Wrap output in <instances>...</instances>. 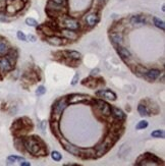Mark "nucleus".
Instances as JSON below:
<instances>
[{"label":"nucleus","mask_w":165,"mask_h":166,"mask_svg":"<svg viewBox=\"0 0 165 166\" xmlns=\"http://www.w3.org/2000/svg\"><path fill=\"white\" fill-rule=\"evenodd\" d=\"M110 39H111V41L113 43H115V44H121L123 40V35L119 33H112L110 35Z\"/></svg>","instance_id":"13"},{"label":"nucleus","mask_w":165,"mask_h":166,"mask_svg":"<svg viewBox=\"0 0 165 166\" xmlns=\"http://www.w3.org/2000/svg\"><path fill=\"white\" fill-rule=\"evenodd\" d=\"M98 21H99V17H98V16H96L94 13L89 14V16H86V23H87L88 26H90V27L95 26Z\"/></svg>","instance_id":"5"},{"label":"nucleus","mask_w":165,"mask_h":166,"mask_svg":"<svg viewBox=\"0 0 165 166\" xmlns=\"http://www.w3.org/2000/svg\"><path fill=\"white\" fill-rule=\"evenodd\" d=\"M111 110H112V115L114 116V118H116V119H119V120L124 119L125 115L123 112V110L118 109V108H116V107L111 108Z\"/></svg>","instance_id":"11"},{"label":"nucleus","mask_w":165,"mask_h":166,"mask_svg":"<svg viewBox=\"0 0 165 166\" xmlns=\"http://www.w3.org/2000/svg\"><path fill=\"white\" fill-rule=\"evenodd\" d=\"M78 74H76V77L74 78V81L71 82V85H76L78 83Z\"/></svg>","instance_id":"29"},{"label":"nucleus","mask_w":165,"mask_h":166,"mask_svg":"<svg viewBox=\"0 0 165 166\" xmlns=\"http://www.w3.org/2000/svg\"><path fill=\"white\" fill-rule=\"evenodd\" d=\"M26 24L30 27H37V25H38L37 20L32 19V17H29V19L26 20Z\"/></svg>","instance_id":"23"},{"label":"nucleus","mask_w":165,"mask_h":166,"mask_svg":"<svg viewBox=\"0 0 165 166\" xmlns=\"http://www.w3.org/2000/svg\"><path fill=\"white\" fill-rule=\"evenodd\" d=\"M7 52V46L4 42L0 41V55H4Z\"/></svg>","instance_id":"21"},{"label":"nucleus","mask_w":165,"mask_h":166,"mask_svg":"<svg viewBox=\"0 0 165 166\" xmlns=\"http://www.w3.org/2000/svg\"><path fill=\"white\" fill-rule=\"evenodd\" d=\"M16 36H17V38H19V40H20V41H27L26 35H25L21 31H19V32H17V33H16Z\"/></svg>","instance_id":"26"},{"label":"nucleus","mask_w":165,"mask_h":166,"mask_svg":"<svg viewBox=\"0 0 165 166\" xmlns=\"http://www.w3.org/2000/svg\"><path fill=\"white\" fill-rule=\"evenodd\" d=\"M7 160H8V163H13V162H16V160H24V158L19 157V156H9L7 158Z\"/></svg>","instance_id":"25"},{"label":"nucleus","mask_w":165,"mask_h":166,"mask_svg":"<svg viewBox=\"0 0 165 166\" xmlns=\"http://www.w3.org/2000/svg\"><path fill=\"white\" fill-rule=\"evenodd\" d=\"M138 111L141 116H148L149 115V111L147 110V108L145 105H143V104H140L138 106Z\"/></svg>","instance_id":"17"},{"label":"nucleus","mask_w":165,"mask_h":166,"mask_svg":"<svg viewBox=\"0 0 165 166\" xmlns=\"http://www.w3.org/2000/svg\"><path fill=\"white\" fill-rule=\"evenodd\" d=\"M151 136L153 138H164V132L161 131V129H157V131L152 132Z\"/></svg>","instance_id":"20"},{"label":"nucleus","mask_w":165,"mask_h":166,"mask_svg":"<svg viewBox=\"0 0 165 166\" xmlns=\"http://www.w3.org/2000/svg\"><path fill=\"white\" fill-rule=\"evenodd\" d=\"M28 38H29V40H30L31 42H36V37L34 35H29Z\"/></svg>","instance_id":"28"},{"label":"nucleus","mask_w":165,"mask_h":166,"mask_svg":"<svg viewBox=\"0 0 165 166\" xmlns=\"http://www.w3.org/2000/svg\"><path fill=\"white\" fill-rule=\"evenodd\" d=\"M20 166H30V165H31V163H30V162H26V161H24V162H20Z\"/></svg>","instance_id":"30"},{"label":"nucleus","mask_w":165,"mask_h":166,"mask_svg":"<svg viewBox=\"0 0 165 166\" xmlns=\"http://www.w3.org/2000/svg\"><path fill=\"white\" fill-rule=\"evenodd\" d=\"M61 34L63 35V37L69 39V40H76L78 38V34L73 30H64L61 32Z\"/></svg>","instance_id":"10"},{"label":"nucleus","mask_w":165,"mask_h":166,"mask_svg":"<svg viewBox=\"0 0 165 166\" xmlns=\"http://www.w3.org/2000/svg\"><path fill=\"white\" fill-rule=\"evenodd\" d=\"M51 157L54 161H60L62 159L61 154H60L58 151H53V152L51 153Z\"/></svg>","instance_id":"19"},{"label":"nucleus","mask_w":165,"mask_h":166,"mask_svg":"<svg viewBox=\"0 0 165 166\" xmlns=\"http://www.w3.org/2000/svg\"><path fill=\"white\" fill-rule=\"evenodd\" d=\"M145 74H146V78L148 79V80L154 81V80H156V79L160 75V70H147V73Z\"/></svg>","instance_id":"7"},{"label":"nucleus","mask_w":165,"mask_h":166,"mask_svg":"<svg viewBox=\"0 0 165 166\" xmlns=\"http://www.w3.org/2000/svg\"><path fill=\"white\" fill-rule=\"evenodd\" d=\"M117 52L120 55L121 58H123V59H128V58H131V56H132L131 52L128 51L127 48H123V47H118Z\"/></svg>","instance_id":"9"},{"label":"nucleus","mask_w":165,"mask_h":166,"mask_svg":"<svg viewBox=\"0 0 165 166\" xmlns=\"http://www.w3.org/2000/svg\"><path fill=\"white\" fill-rule=\"evenodd\" d=\"M64 24H65V27L69 29V30H73V31H77L80 25L74 19H66L64 20Z\"/></svg>","instance_id":"3"},{"label":"nucleus","mask_w":165,"mask_h":166,"mask_svg":"<svg viewBox=\"0 0 165 166\" xmlns=\"http://www.w3.org/2000/svg\"><path fill=\"white\" fill-rule=\"evenodd\" d=\"M11 70V63L7 58L0 59V70L1 71H8Z\"/></svg>","instance_id":"6"},{"label":"nucleus","mask_w":165,"mask_h":166,"mask_svg":"<svg viewBox=\"0 0 165 166\" xmlns=\"http://www.w3.org/2000/svg\"><path fill=\"white\" fill-rule=\"evenodd\" d=\"M98 104V108L99 110L101 111V112L104 114V115H109L111 114V107L110 105H108L106 102H103V101H98L97 102Z\"/></svg>","instance_id":"2"},{"label":"nucleus","mask_w":165,"mask_h":166,"mask_svg":"<svg viewBox=\"0 0 165 166\" xmlns=\"http://www.w3.org/2000/svg\"><path fill=\"white\" fill-rule=\"evenodd\" d=\"M25 146H26L27 149L30 151L31 153L35 154L36 152H38L39 150V145H38V142L34 139H29L26 141V143H25Z\"/></svg>","instance_id":"1"},{"label":"nucleus","mask_w":165,"mask_h":166,"mask_svg":"<svg viewBox=\"0 0 165 166\" xmlns=\"http://www.w3.org/2000/svg\"><path fill=\"white\" fill-rule=\"evenodd\" d=\"M0 20H3V21H5L6 20V17H5V16L3 13H1L0 12Z\"/></svg>","instance_id":"32"},{"label":"nucleus","mask_w":165,"mask_h":166,"mask_svg":"<svg viewBox=\"0 0 165 166\" xmlns=\"http://www.w3.org/2000/svg\"><path fill=\"white\" fill-rule=\"evenodd\" d=\"M97 71H99V70H98V68H96V70H92V74H97Z\"/></svg>","instance_id":"33"},{"label":"nucleus","mask_w":165,"mask_h":166,"mask_svg":"<svg viewBox=\"0 0 165 166\" xmlns=\"http://www.w3.org/2000/svg\"><path fill=\"white\" fill-rule=\"evenodd\" d=\"M69 57L73 59H80L81 58V53H78V51H69Z\"/></svg>","instance_id":"24"},{"label":"nucleus","mask_w":165,"mask_h":166,"mask_svg":"<svg viewBox=\"0 0 165 166\" xmlns=\"http://www.w3.org/2000/svg\"><path fill=\"white\" fill-rule=\"evenodd\" d=\"M67 106V104L65 102V100H60L58 101V102L56 103V105H55V112L57 114H60V113H62V111L65 109Z\"/></svg>","instance_id":"8"},{"label":"nucleus","mask_w":165,"mask_h":166,"mask_svg":"<svg viewBox=\"0 0 165 166\" xmlns=\"http://www.w3.org/2000/svg\"><path fill=\"white\" fill-rule=\"evenodd\" d=\"M97 95H99V96H102L104 97V98H106V99H108V100H115L116 99V95L114 94L113 92H111L109 91V90H102V91H99L98 93H97Z\"/></svg>","instance_id":"4"},{"label":"nucleus","mask_w":165,"mask_h":166,"mask_svg":"<svg viewBox=\"0 0 165 166\" xmlns=\"http://www.w3.org/2000/svg\"><path fill=\"white\" fill-rule=\"evenodd\" d=\"M153 21H154V25H155L157 28H159V29H161L162 31H164L165 25H164V21H163V20H159L158 17H153Z\"/></svg>","instance_id":"18"},{"label":"nucleus","mask_w":165,"mask_h":166,"mask_svg":"<svg viewBox=\"0 0 165 166\" xmlns=\"http://www.w3.org/2000/svg\"><path fill=\"white\" fill-rule=\"evenodd\" d=\"M47 41L51 45H54V46H60V45H62V43H63V41L61 40V39L58 38V37H55V36L49 37Z\"/></svg>","instance_id":"15"},{"label":"nucleus","mask_w":165,"mask_h":166,"mask_svg":"<svg viewBox=\"0 0 165 166\" xmlns=\"http://www.w3.org/2000/svg\"><path fill=\"white\" fill-rule=\"evenodd\" d=\"M53 2L56 3V4H62V3L65 1V0H52Z\"/></svg>","instance_id":"31"},{"label":"nucleus","mask_w":165,"mask_h":166,"mask_svg":"<svg viewBox=\"0 0 165 166\" xmlns=\"http://www.w3.org/2000/svg\"><path fill=\"white\" fill-rule=\"evenodd\" d=\"M131 23L135 26H142V25L145 24V19L141 16H136L134 17H132Z\"/></svg>","instance_id":"14"},{"label":"nucleus","mask_w":165,"mask_h":166,"mask_svg":"<svg viewBox=\"0 0 165 166\" xmlns=\"http://www.w3.org/2000/svg\"><path fill=\"white\" fill-rule=\"evenodd\" d=\"M87 99H88V96L86 97V96H81V95H74L70 97L69 101L71 104H76L78 102H84V101Z\"/></svg>","instance_id":"12"},{"label":"nucleus","mask_w":165,"mask_h":166,"mask_svg":"<svg viewBox=\"0 0 165 166\" xmlns=\"http://www.w3.org/2000/svg\"><path fill=\"white\" fill-rule=\"evenodd\" d=\"M63 147H64V149H65L66 151H69V152H70L71 154H74V155H78V150L77 149L76 147H74V145H70V144L69 143H66V142H63Z\"/></svg>","instance_id":"16"},{"label":"nucleus","mask_w":165,"mask_h":166,"mask_svg":"<svg viewBox=\"0 0 165 166\" xmlns=\"http://www.w3.org/2000/svg\"><path fill=\"white\" fill-rule=\"evenodd\" d=\"M148 125H149V124H148V121L142 120V121H140L139 123L137 124V126H136V128H137V129H144V128H146Z\"/></svg>","instance_id":"22"},{"label":"nucleus","mask_w":165,"mask_h":166,"mask_svg":"<svg viewBox=\"0 0 165 166\" xmlns=\"http://www.w3.org/2000/svg\"><path fill=\"white\" fill-rule=\"evenodd\" d=\"M45 92H46L45 87L40 86V87H39V88L37 89V91H36V94H37V95H43V94H45Z\"/></svg>","instance_id":"27"}]
</instances>
